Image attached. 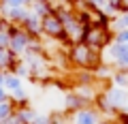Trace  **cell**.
<instances>
[{"label": "cell", "instance_id": "cell-1", "mask_svg": "<svg viewBox=\"0 0 128 124\" xmlns=\"http://www.w3.org/2000/svg\"><path fill=\"white\" fill-rule=\"evenodd\" d=\"M66 58H68L70 66H75V69L96 71L102 64V51L92 49L86 43H70L68 49H66Z\"/></svg>", "mask_w": 128, "mask_h": 124}, {"label": "cell", "instance_id": "cell-2", "mask_svg": "<svg viewBox=\"0 0 128 124\" xmlns=\"http://www.w3.org/2000/svg\"><path fill=\"white\" fill-rule=\"evenodd\" d=\"M81 43L90 45L92 49H98L102 51L109 43H113V32L109 28H102V26H83V37H81Z\"/></svg>", "mask_w": 128, "mask_h": 124}, {"label": "cell", "instance_id": "cell-3", "mask_svg": "<svg viewBox=\"0 0 128 124\" xmlns=\"http://www.w3.org/2000/svg\"><path fill=\"white\" fill-rule=\"evenodd\" d=\"M41 26H43V37L47 39H54L58 43H64V45H70L68 41V34L64 32V26H62V19H60L58 11H51L47 13L45 17H41Z\"/></svg>", "mask_w": 128, "mask_h": 124}, {"label": "cell", "instance_id": "cell-4", "mask_svg": "<svg viewBox=\"0 0 128 124\" xmlns=\"http://www.w3.org/2000/svg\"><path fill=\"white\" fill-rule=\"evenodd\" d=\"M62 19V26H64V32L68 34V41L70 43H81V37H83V24L79 22L75 9H68V7H60L56 9Z\"/></svg>", "mask_w": 128, "mask_h": 124}, {"label": "cell", "instance_id": "cell-5", "mask_svg": "<svg viewBox=\"0 0 128 124\" xmlns=\"http://www.w3.org/2000/svg\"><path fill=\"white\" fill-rule=\"evenodd\" d=\"M102 62L111 64L118 71H128V45L109 43V45L102 49Z\"/></svg>", "mask_w": 128, "mask_h": 124}, {"label": "cell", "instance_id": "cell-6", "mask_svg": "<svg viewBox=\"0 0 128 124\" xmlns=\"http://www.w3.org/2000/svg\"><path fill=\"white\" fill-rule=\"evenodd\" d=\"M100 120H102V115L94 105H86L79 111L70 113V124H98Z\"/></svg>", "mask_w": 128, "mask_h": 124}, {"label": "cell", "instance_id": "cell-7", "mask_svg": "<svg viewBox=\"0 0 128 124\" xmlns=\"http://www.w3.org/2000/svg\"><path fill=\"white\" fill-rule=\"evenodd\" d=\"M105 94H107V98L111 101V105L118 111L128 107V90L126 88H118V86H113V83H109L107 90H105Z\"/></svg>", "mask_w": 128, "mask_h": 124}, {"label": "cell", "instance_id": "cell-8", "mask_svg": "<svg viewBox=\"0 0 128 124\" xmlns=\"http://www.w3.org/2000/svg\"><path fill=\"white\" fill-rule=\"evenodd\" d=\"M19 26L26 30L28 34H30L32 39H41L43 37V26H41V17L38 15H34V13H28V17L24 19Z\"/></svg>", "mask_w": 128, "mask_h": 124}, {"label": "cell", "instance_id": "cell-9", "mask_svg": "<svg viewBox=\"0 0 128 124\" xmlns=\"http://www.w3.org/2000/svg\"><path fill=\"white\" fill-rule=\"evenodd\" d=\"M86 105L88 103H83L73 90L66 92V96H64V111H66V113H75V111H79L81 107H86Z\"/></svg>", "mask_w": 128, "mask_h": 124}, {"label": "cell", "instance_id": "cell-10", "mask_svg": "<svg viewBox=\"0 0 128 124\" xmlns=\"http://www.w3.org/2000/svg\"><path fill=\"white\" fill-rule=\"evenodd\" d=\"M111 32H120V30H128V11H120L109 24Z\"/></svg>", "mask_w": 128, "mask_h": 124}, {"label": "cell", "instance_id": "cell-11", "mask_svg": "<svg viewBox=\"0 0 128 124\" xmlns=\"http://www.w3.org/2000/svg\"><path fill=\"white\" fill-rule=\"evenodd\" d=\"M51 7L47 5L45 0H32L30 2V13H34V15H38V17H45L47 13H51Z\"/></svg>", "mask_w": 128, "mask_h": 124}, {"label": "cell", "instance_id": "cell-12", "mask_svg": "<svg viewBox=\"0 0 128 124\" xmlns=\"http://www.w3.org/2000/svg\"><path fill=\"white\" fill-rule=\"evenodd\" d=\"M111 83L118 86V88H126L128 90V71H118L115 69L113 77H111Z\"/></svg>", "mask_w": 128, "mask_h": 124}, {"label": "cell", "instance_id": "cell-13", "mask_svg": "<svg viewBox=\"0 0 128 124\" xmlns=\"http://www.w3.org/2000/svg\"><path fill=\"white\" fill-rule=\"evenodd\" d=\"M4 88H6L9 92L22 88V77H17L15 73H6V77H4Z\"/></svg>", "mask_w": 128, "mask_h": 124}, {"label": "cell", "instance_id": "cell-14", "mask_svg": "<svg viewBox=\"0 0 128 124\" xmlns=\"http://www.w3.org/2000/svg\"><path fill=\"white\" fill-rule=\"evenodd\" d=\"M13 113H15V105H13L11 101H6V103H0V122L9 120Z\"/></svg>", "mask_w": 128, "mask_h": 124}, {"label": "cell", "instance_id": "cell-15", "mask_svg": "<svg viewBox=\"0 0 128 124\" xmlns=\"http://www.w3.org/2000/svg\"><path fill=\"white\" fill-rule=\"evenodd\" d=\"M113 43H118V45H128V30L113 32Z\"/></svg>", "mask_w": 128, "mask_h": 124}, {"label": "cell", "instance_id": "cell-16", "mask_svg": "<svg viewBox=\"0 0 128 124\" xmlns=\"http://www.w3.org/2000/svg\"><path fill=\"white\" fill-rule=\"evenodd\" d=\"M6 101H11V96H9V90H6L4 86H0V103H6Z\"/></svg>", "mask_w": 128, "mask_h": 124}, {"label": "cell", "instance_id": "cell-17", "mask_svg": "<svg viewBox=\"0 0 128 124\" xmlns=\"http://www.w3.org/2000/svg\"><path fill=\"white\" fill-rule=\"evenodd\" d=\"M0 47H9V34L0 32Z\"/></svg>", "mask_w": 128, "mask_h": 124}, {"label": "cell", "instance_id": "cell-18", "mask_svg": "<svg viewBox=\"0 0 128 124\" xmlns=\"http://www.w3.org/2000/svg\"><path fill=\"white\" fill-rule=\"evenodd\" d=\"M45 2L51 7V9H60V7H62V0H45Z\"/></svg>", "mask_w": 128, "mask_h": 124}, {"label": "cell", "instance_id": "cell-19", "mask_svg": "<svg viewBox=\"0 0 128 124\" xmlns=\"http://www.w3.org/2000/svg\"><path fill=\"white\" fill-rule=\"evenodd\" d=\"M34 124H49V118H47V115H38V118L34 120Z\"/></svg>", "mask_w": 128, "mask_h": 124}, {"label": "cell", "instance_id": "cell-20", "mask_svg": "<svg viewBox=\"0 0 128 124\" xmlns=\"http://www.w3.org/2000/svg\"><path fill=\"white\" fill-rule=\"evenodd\" d=\"M120 11H128V0H120Z\"/></svg>", "mask_w": 128, "mask_h": 124}, {"label": "cell", "instance_id": "cell-21", "mask_svg": "<svg viewBox=\"0 0 128 124\" xmlns=\"http://www.w3.org/2000/svg\"><path fill=\"white\" fill-rule=\"evenodd\" d=\"M4 77H6V71L0 69V86H4Z\"/></svg>", "mask_w": 128, "mask_h": 124}, {"label": "cell", "instance_id": "cell-22", "mask_svg": "<svg viewBox=\"0 0 128 124\" xmlns=\"http://www.w3.org/2000/svg\"><path fill=\"white\" fill-rule=\"evenodd\" d=\"M98 124H115V120H109V118H102Z\"/></svg>", "mask_w": 128, "mask_h": 124}]
</instances>
